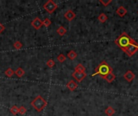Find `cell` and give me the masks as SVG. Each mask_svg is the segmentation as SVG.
Masks as SVG:
<instances>
[{
  "label": "cell",
  "mask_w": 138,
  "mask_h": 116,
  "mask_svg": "<svg viewBox=\"0 0 138 116\" xmlns=\"http://www.w3.org/2000/svg\"><path fill=\"white\" fill-rule=\"evenodd\" d=\"M47 102L42 98L40 95H38L34 98V100L31 102V105L33 106V107L35 108V110L38 112L43 111L46 107H47Z\"/></svg>",
  "instance_id": "cell-3"
},
{
  "label": "cell",
  "mask_w": 138,
  "mask_h": 116,
  "mask_svg": "<svg viewBox=\"0 0 138 116\" xmlns=\"http://www.w3.org/2000/svg\"><path fill=\"white\" fill-rule=\"evenodd\" d=\"M46 65H48V67H49V68H52V67H54V66L55 65V62H54V60L49 59V60L47 61Z\"/></svg>",
  "instance_id": "cell-22"
},
{
  "label": "cell",
  "mask_w": 138,
  "mask_h": 116,
  "mask_svg": "<svg viewBox=\"0 0 138 116\" xmlns=\"http://www.w3.org/2000/svg\"><path fill=\"white\" fill-rule=\"evenodd\" d=\"M99 3L101 4H103L104 7H108L111 3H112V0H108V1H104V0H99Z\"/></svg>",
  "instance_id": "cell-25"
},
{
  "label": "cell",
  "mask_w": 138,
  "mask_h": 116,
  "mask_svg": "<svg viewBox=\"0 0 138 116\" xmlns=\"http://www.w3.org/2000/svg\"><path fill=\"white\" fill-rule=\"evenodd\" d=\"M19 113L21 114H25L27 113V109L24 107H20L19 108Z\"/></svg>",
  "instance_id": "cell-26"
},
{
  "label": "cell",
  "mask_w": 138,
  "mask_h": 116,
  "mask_svg": "<svg viewBox=\"0 0 138 116\" xmlns=\"http://www.w3.org/2000/svg\"><path fill=\"white\" fill-rule=\"evenodd\" d=\"M64 16H65V18H66L68 21H71V20H73L74 18L76 17V15H75V13H74L72 10H68L67 12L65 13Z\"/></svg>",
  "instance_id": "cell-9"
},
{
  "label": "cell",
  "mask_w": 138,
  "mask_h": 116,
  "mask_svg": "<svg viewBox=\"0 0 138 116\" xmlns=\"http://www.w3.org/2000/svg\"><path fill=\"white\" fill-rule=\"evenodd\" d=\"M51 25V21H50V19H45L44 21H43V26H45V27H49Z\"/></svg>",
  "instance_id": "cell-24"
},
{
  "label": "cell",
  "mask_w": 138,
  "mask_h": 116,
  "mask_svg": "<svg viewBox=\"0 0 138 116\" xmlns=\"http://www.w3.org/2000/svg\"><path fill=\"white\" fill-rule=\"evenodd\" d=\"M57 60L59 61V62H61V63H62V62H64L65 60H66V56L65 55H63V54H60V55H58V57H57Z\"/></svg>",
  "instance_id": "cell-21"
},
{
  "label": "cell",
  "mask_w": 138,
  "mask_h": 116,
  "mask_svg": "<svg viewBox=\"0 0 138 116\" xmlns=\"http://www.w3.org/2000/svg\"><path fill=\"white\" fill-rule=\"evenodd\" d=\"M15 73L17 75V77L19 78H21L24 75V70L22 69V68H18L15 71Z\"/></svg>",
  "instance_id": "cell-17"
},
{
  "label": "cell",
  "mask_w": 138,
  "mask_h": 116,
  "mask_svg": "<svg viewBox=\"0 0 138 116\" xmlns=\"http://www.w3.org/2000/svg\"><path fill=\"white\" fill-rule=\"evenodd\" d=\"M103 79L107 81L108 83H112V81H113L115 79V75L113 73H109L108 75L106 76V77H105Z\"/></svg>",
  "instance_id": "cell-12"
},
{
  "label": "cell",
  "mask_w": 138,
  "mask_h": 116,
  "mask_svg": "<svg viewBox=\"0 0 138 116\" xmlns=\"http://www.w3.org/2000/svg\"><path fill=\"white\" fill-rule=\"evenodd\" d=\"M4 30H5V27H4V25H3V24L0 23V34H1Z\"/></svg>",
  "instance_id": "cell-27"
},
{
  "label": "cell",
  "mask_w": 138,
  "mask_h": 116,
  "mask_svg": "<svg viewBox=\"0 0 138 116\" xmlns=\"http://www.w3.org/2000/svg\"><path fill=\"white\" fill-rule=\"evenodd\" d=\"M10 112L13 114H17L19 113V107H17L16 106H13L10 108Z\"/></svg>",
  "instance_id": "cell-23"
},
{
  "label": "cell",
  "mask_w": 138,
  "mask_h": 116,
  "mask_svg": "<svg viewBox=\"0 0 138 116\" xmlns=\"http://www.w3.org/2000/svg\"><path fill=\"white\" fill-rule=\"evenodd\" d=\"M57 32L58 33V35H60V36H64L66 33V29L64 27H62V26H60L58 28H57Z\"/></svg>",
  "instance_id": "cell-16"
},
{
  "label": "cell",
  "mask_w": 138,
  "mask_h": 116,
  "mask_svg": "<svg viewBox=\"0 0 138 116\" xmlns=\"http://www.w3.org/2000/svg\"><path fill=\"white\" fill-rule=\"evenodd\" d=\"M13 46H14V48H15L16 50H19L20 48H22L23 45H22V43H21V42H19V41H15V43L13 44Z\"/></svg>",
  "instance_id": "cell-20"
},
{
  "label": "cell",
  "mask_w": 138,
  "mask_h": 116,
  "mask_svg": "<svg viewBox=\"0 0 138 116\" xmlns=\"http://www.w3.org/2000/svg\"><path fill=\"white\" fill-rule=\"evenodd\" d=\"M67 88L70 90V91H73L74 90H76L78 88V84L76 81H74L73 80L70 81L68 83H67V85H66Z\"/></svg>",
  "instance_id": "cell-11"
},
{
  "label": "cell",
  "mask_w": 138,
  "mask_h": 116,
  "mask_svg": "<svg viewBox=\"0 0 138 116\" xmlns=\"http://www.w3.org/2000/svg\"><path fill=\"white\" fill-rule=\"evenodd\" d=\"M74 70L77 71V72H81V73H85V71H86V68H85L82 64H78L75 69H74Z\"/></svg>",
  "instance_id": "cell-19"
},
{
  "label": "cell",
  "mask_w": 138,
  "mask_h": 116,
  "mask_svg": "<svg viewBox=\"0 0 138 116\" xmlns=\"http://www.w3.org/2000/svg\"><path fill=\"white\" fill-rule=\"evenodd\" d=\"M72 77L75 79L78 82H81L83 79L86 78L87 77V73H81V72H77L74 71L72 73Z\"/></svg>",
  "instance_id": "cell-6"
},
{
  "label": "cell",
  "mask_w": 138,
  "mask_h": 116,
  "mask_svg": "<svg viewBox=\"0 0 138 116\" xmlns=\"http://www.w3.org/2000/svg\"><path fill=\"white\" fill-rule=\"evenodd\" d=\"M115 43L119 48H120L124 51L130 45L135 44L136 42L133 39H132L126 32H122L121 35L117 37V39L115 40Z\"/></svg>",
  "instance_id": "cell-1"
},
{
  "label": "cell",
  "mask_w": 138,
  "mask_h": 116,
  "mask_svg": "<svg viewBox=\"0 0 138 116\" xmlns=\"http://www.w3.org/2000/svg\"><path fill=\"white\" fill-rule=\"evenodd\" d=\"M57 8V5L52 0H49L44 4V9L49 14H52Z\"/></svg>",
  "instance_id": "cell-4"
},
{
  "label": "cell",
  "mask_w": 138,
  "mask_h": 116,
  "mask_svg": "<svg viewBox=\"0 0 138 116\" xmlns=\"http://www.w3.org/2000/svg\"><path fill=\"white\" fill-rule=\"evenodd\" d=\"M14 74H15V71L12 69H10V68H8L5 71V75L7 76L8 78H12Z\"/></svg>",
  "instance_id": "cell-18"
},
{
  "label": "cell",
  "mask_w": 138,
  "mask_h": 116,
  "mask_svg": "<svg viewBox=\"0 0 138 116\" xmlns=\"http://www.w3.org/2000/svg\"><path fill=\"white\" fill-rule=\"evenodd\" d=\"M138 51V44L135 43V44H132L130 45L126 49L124 50V52L128 55L129 57H132L136 52Z\"/></svg>",
  "instance_id": "cell-5"
},
{
  "label": "cell",
  "mask_w": 138,
  "mask_h": 116,
  "mask_svg": "<svg viewBox=\"0 0 138 116\" xmlns=\"http://www.w3.org/2000/svg\"><path fill=\"white\" fill-rule=\"evenodd\" d=\"M31 24L35 29L39 30L42 26H43V21H41L39 18H35L33 21H31Z\"/></svg>",
  "instance_id": "cell-7"
},
{
  "label": "cell",
  "mask_w": 138,
  "mask_h": 116,
  "mask_svg": "<svg viewBox=\"0 0 138 116\" xmlns=\"http://www.w3.org/2000/svg\"><path fill=\"white\" fill-rule=\"evenodd\" d=\"M124 79L127 81H129V82H131L134 80L135 78V74L134 73L131 71V70H128L124 74Z\"/></svg>",
  "instance_id": "cell-8"
},
{
  "label": "cell",
  "mask_w": 138,
  "mask_h": 116,
  "mask_svg": "<svg viewBox=\"0 0 138 116\" xmlns=\"http://www.w3.org/2000/svg\"><path fill=\"white\" fill-rule=\"evenodd\" d=\"M111 73H113V69L110 66V65H108L106 61H102L96 67V69H95L94 73L92 74V77L99 75L102 78H104L106 76L108 75Z\"/></svg>",
  "instance_id": "cell-2"
},
{
  "label": "cell",
  "mask_w": 138,
  "mask_h": 116,
  "mask_svg": "<svg viewBox=\"0 0 138 116\" xmlns=\"http://www.w3.org/2000/svg\"><path fill=\"white\" fill-rule=\"evenodd\" d=\"M115 110H114V108L113 107H107L106 108V110H105V114H107L108 116H112V115H113L114 114H115Z\"/></svg>",
  "instance_id": "cell-13"
},
{
  "label": "cell",
  "mask_w": 138,
  "mask_h": 116,
  "mask_svg": "<svg viewBox=\"0 0 138 116\" xmlns=\"http://www.w3.org/2000/svg\"><path fill=\"white\" fill-rule=\"evenodd\" d=\"M127 12H128V10H127V9L123 6L118 7L117 10H116V14H117L120 17H124L127 14Z\"/></svg>",
  "instance_id": "cell-10"
},
{
  "label": "cell",
  "mask_w": 138,
  "mask_h": 116,
  "mask_svg": "<svg viewBox=\"0 0 138 116\" xmlns=\"http://www.w3.org/2000/svg\"><path fill=\"white\" fill-rule=\"evenodd\" d=\"M98 19H99V21L100 23H105L106 21L108 20V16H107V15L104 14V13H101L99 15Z\"/></svg>",
  "instance_id": "cell-15"
},
{
  "label": "cell",
  "mask_w": 138,
  "mask_h": 116,
  "mask_svg": "<svg viewBox=\"0 0 138 116\" xmlns=\"http://www.w3.org/2000/svg\"><path fill=\"white\" fill-rule=\"evenodd\" d=\"M77 53L75 52H74L73 50H71V51H70L69 52H68V54H67V57H68V58L70 59V60H74L76 57H77Z\"/></svg>",
  "instance_id": "cell-14"
}]
</instances>
